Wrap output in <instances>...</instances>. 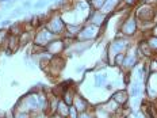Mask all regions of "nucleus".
Returning <instances> with one entry per match:
<instances>
[{
    "label": "nucleus",
    "instance_id": "2eb2a0df",
    "mask_svg": "<svg viewBox=\"0 0 157 118\" xmlns=\"http://www.w3.org/2000/svg\"><path fill=\"white\" fill-rule=\"evenodd\" d=\"M56 113H57L58 116H61L63 118L68 117V114H69V106H68V104L65 103L63 99H60L58 106H57V111H56Z\"/></svg>",
    "mask_w": 157,
    "mask_h": 118
},
{
    "label": "nucleus",
    "instance_id": "393cba45",
    "mask_svg": "<svg viewBox=\"0 0 157 118\" xmlns=\"http://www.w3.org/2000/svg\"><path fill=\"white\" fill-rule=\"evenodd\" d=\"M23 11H25V10H23V7H22V8H16L15 11H12L11 16H16V15H21V14H22V12H23Z\"/></svg>",
    "mask_w": 157,
    "mask_h": 118
},
{
    "label": "nucleus",
    "instance_id": "bb28decb",
    "mask_svg": "<svg viewBox=\"0 0 157 118\" xmlns=\"http://www.w3.org/2000/svg\"><path fill=\"white\" fill-rule=\"evenodd\" d=\"M152 35H156L157 37V23H155V26H153V29H152Z\"/></svg>",
    "mask_w": 157,
    "mask_h": 118
},
{
    "label": "nucleus",
    "instance_id": "6e6552de",
    "mask_svg": "<svg viewBox=\"0 0 157 118\" xmlns=\"http://www.w3.org/2000/svg\"><path fill=\"white\" fill-rule=\"evenodd\" d=\"M65 42H64V38L63 37H58L53 39L50 44L46 46V52L50 56H60L63 52L65 50Z\"/></svg>",
    "mask_w": 157,
    "mask_h": 118
},
{
    "label": "nucleus",
    "instance_id": "39448f33",
    "mask_svg": "<svg viewBox=\"0 0 157 118\" xmlns=\"http://www.w3.org/2000/svg\"><path fill=\"white\" fill-rule=\"evenodd\" d=\"M156 7L157 6H152L149 3L145 4H140L136 10L134 16L137 18L138 22H155V14H156Z\"/></svg>",
    "mask_w": 157,
    "mask_h": 118
},
{
    "label": "nucleus",
    "instance_id": "9d476101",
    "mask_svg": "<svg viewBox=\"0 0 157 118\" xmlns=\"http://www.w3.org/2000/svg\"><path fill=\"white\" fill-rule=\"evenodd\" d=\"M129 98H130V95L126 90H118L111 95V99H113L118 106H126L127 102H129Z\"/></svg>",
    "mask_w": 157,
    "mask_h": 118
},
{
    "label": "nucleus",
    "instance_id": "2f4dec72",
    "mask_svg": "<svg viewBox=\"0 0 157 118\" xmlns=\"http://www.w3.org/2000/svg\"><path fill=\"white\" fill-rule=\"evenodd\" d=\"M65 118H68V117H65Z\"/></svg>",
    "mask_w": 157,
    "mask_h": 118
},
{
    "label": "nucleus",
    "instance_id": "4be33fe9",
    "mask_svg": "<svg viewBox=\"0 0 157 118\" xmlns=\"http://www.w3.org/2000/svg\"><path fill=\"white\" fill-rule=\"evenodd\" d=\"M15 118H31V114L26 113V111H14Z\"/></svg>",
    "mask_w": 157,
    "mask_h": 118
},
{
    "label": "nucleus",
    "instance_id": "5701e85b",
    "mask_svg": "<svg viewBox=\"0 0 157 118\" xmlns=\"http://www.w3.org/2000/svg\"><path fill=\"white\" fill-rule=\"evenodd\" d=\"M122 3H123V6L125 7H133V6H136V3H137V0H122Z\"/></svg>",
    "mask_w": 157,
    "mask_h": 118
},
{
    "label": "nucleus",
    "instance_id": "dca6fc26",
    "mask_svg": "<svg viewBox=\"0 0 157 118\" xmlns=\"http://www.w3.org/2000/svg\"><path fill=\"white\" fill-rule=\"evenodd\" d=\"M94 80H95V83H94L95 87H103V86H106L107 73H95Z\"/></svg>",
    "mask_w": 157,
    "mask_h": 118
},
{
    "label": "nucleus",
    "instance_id": "4468645a",
    "mask_svg": "<svg viewBox=\"0 0 157 118\" xmlns=\"http://www.w3.org/2000/svg\"><path fill=\"white\" fill-rule=\"evenodd\" d=\"M10 34L14 35H21L22 33L25 31V23H21V22H16V23H11L8 27Z\"/></svg>",
    "mask_w": 157,
    "mask_h": 118
},
{
    "label": "nucleus",
    "instance_id": "f8f14e48",
    "mask_svg": "<svg viewBox=\"0 0 157 118\" xmlns=\"http://www.w3.org/2000/svg\"><path fill=\"white\" fill-rule=\"evenodd\" d=\"M21 48V41H19V35H14L10 34V37L7 39V45H6V49H7V53H14L18 49Z\"/></svg>",
    "mask_w": 157,
    "mask_h": 118
},
{
    "label": "nucleus",
    "instance_id": "72a5a7b5",
    "mask_svg": "<svg viewBox=\"0 0 157 118\" xmlns=\"http://www.w3.org/2000/svg\"><path fill=\"white\" fill-rule=\"evenodd\" d=\"M90 2H91V0H90Z\"/></svg>",
    "mask_w": 157,
    "mask_h": 118
},
{
    "label": "nucleus",
    "instance_id": "aec40b11",
    "mask_svg": "<svg viewBox=\"0 0 157 118\" xmlns=\"http://www.w3.org/2000/svg\"><path fill=\"white\" fill-rule=\"evenodd\" d=\"M148 69L150 73H157V60L156 57H152L148 61Z\"/></svg>",
    "mask_w": 157,
    "mask_h": 118
},
{
    "label": "nucleus",
    "instance_id": "473e14b6",
    "mask_svg": "<svg viewBox=\"0 0 157 118\" xmlns=\"http://www.w3.org/2000/svg\"><path fill=\"white\" fill-rule=\"evenodd\" d=\"M0 118H2V117H0ZM4 118H6V117H4Z\"/></svg>",
    "mask_w": 157,
    "mask_h": 118
},
{
    "label": "nucleus",
    "instance_id": "20e7f679",
    "mask_svg": "<svg viewBox=\"0 0 157 118\" xmlns=\"http://www.w3.org/2000/svg\"><path fill=\"white\" fill-rule=\"evenodd\" d=\"M102 31H100V27L95 26L90 22H87V25L81 26L80 31L77 33L76 39L80 42H86V41H92V39H96L98 37H100Z\"/></svg>",
    "mask_w": 157,
    "mask_h": 118
},
{
    "label": "nucleus",
    "instance_id": "a878e982",
    "mask_svg": "<svg viewBox=\"0 0 157 118\" xmlns=\"http://www.w3.org/2000/svg\"><path fill=\"white\" fill-rule=\"evenodd\" d=\"M31 7V3L29 2V0H26V2L23 3V10H27V8H30Z\"/></svg>",
    "mask_w": 157,
    "mask_h": 118
},
{
    "label": "nucleus",
    "instance_id": "ddd939ff",
    "mask_svg": "<svg viewBox=\"0 0 157 118\" xmlns=\"http://www.w3.org/2000/svg\"><path fill=\"white\" fill-rule=\"evenodd\" d=\"M34 33H35V31L25 30L21 35H19V41H21V48H22V46H26V45H27L29 42L34 39Z\"/></svg>",
    "mask_w": 157,
    "mask_h": 118
},
{
    "label": "nucleus",
    "instance_id": "423d86ee",
    "mask_svg": "<svg viewBox=\"0 0 157 118\" xmlns=\"http://www.w3.org/2000/svg\"><path fill=\"white\" fill-rule=\"evenodd\" d=\"M57 38V35H54L53 33H50L48 30L45 26H42V27H39L35 30L34 33V44H37V45H41V46H44V48H46L49 44H50L53 39Z\"/></svg>",
    "mask_w": 157,
    "mask_h": 118
},
{
    "label": "nucleus",
    "instance_id": "a211bd4d",
    "mask_svg": "<svg viewBox=\"0 0 157 118\" xmlns=\"http://www.w3.org/2000/svg\"><path fill=\"white\" fill-rule=\"evenodd\" d=\"M125 56L126 53H118L115 57L113 58V63H111V65H117V67H122L123 61H125Z\"/></svg>",
    "mask_w": 157,
    "mask_h": 118
},
{
    "label": "nucleus",
    "instance_id": "f257e3e1",
    "mask_svg": "<svg viewBox=\"0 0 157 118\" xmlns=\"http://www.w3.org/2000/svg\"><path fill=\"white\" fill-rule=\"evenodd\" d=\"M44 26L50 33H53L54 35H58V37H63L65 30H67V23H65L60 12H52L50 15H48V19Z\"/></svg>",
    "mask_w": 157,
    "mask_h": 118
},
{
    "label": "nucleus",
    "instance_id": "1a4fd4ad",
    "mask_svg": "<svg viewBox=\"0 0 157 118\" xmlns=\"http://www.w3.org/2000/svg\"><path fill=\"white\" fill-rule=\"evenodd\" d=\"M137 61H138L137 52L136 50H132V48H129L126 50L125 61H123V64H122V67H121V68H125L126 71H130V69H133V68L137 65Z\"/></svg>",
    "mask_w": 157,
    "mask_h": 118
},
{
    "label": "nucleus",
    "instance_id": "b1692460",
    "mask_svg": "<svg viewBox=\"0 0 157 118\" xmlns=\"http://www.w3.org/2000/svg\"><path fill=\"white\" fill-rule=\"evenodd\" d=\"M45 4H46V0H39V2H37V3L34 4V8H35V10H39V8L44 7Z\"/></svg>",
    "mask_w": 157,
    "mask_h": 118
},
{
    "label": "nucleus",
    "instance_id": "412c9836",
    "mask_svg": "<svg viewBox=\"0 0 157 118\" xmlns=\"http://www.w3.org/2000/svg\"><path fill=\"white\" fill-rule=\"evenodd\" d=\"M78 111L76 110V107L72 104V106H69V114H68V118H78Z\"/></svg>",
    "mask_w": 157,
    "mask_h": 118
},
{
    "label": "nucleus",
    "instance_id": "f03ea898",
    "mask_svg": "<svg viewBox=\"0 0 157 118\" xmlns=\"http://www.w3.org/2000/svg\"><path fill=\"white\" fill-rule=\"evenodd\" d=\"M137 31H138V21L134 16V14H129L125 19H122V25L119 27L117 38H121V35L130 38L133 35H136Z\"/></svg>",
    "mask_w": 157,
    "mask_h": 118
},
{
    "label": "nucleus",
    "instance_id": "cd10ccee",
    "mask_svg": "<svg viewBox=\"0 0 157 118\" xmlns=\"http://www.w3.org/2000/svg\"><path fill=\"white\" fill-rule=\"evenodd\" d=\"M10 25H11V21H3V22H2V26H3V27H4V26H10Z\"/></svg>",
    "mask_w": 157,
    "mask_h": 118
},
{
    "label": "nucleus",
    "instance_id": "c85d7f7f",
    "mask_svg": "<svg viewBox=\"0 0 157 118\" xmlns=\"http://www.w3.org/2000/svg\"><path fill=\"white\" fill-rule=\"evenodd\" d=\"M49 118H63V117L58 116L57 113H54V114H52V116H49Z\"/></svg>",
    "mask_w": 157,
    "mask_h": 118
},
{
    "label": "nucleus",
    "instance_id": "0eeeda50",
    "mask_svg": "<svg viewBox=\"0 0 157 118\" xmlns=\"http://www.w3.org/2000/svg\"><path fill=\"white\" fill-rule=\"evenodd\" d=\"M65 67V60L61 56H53L50 60V63H49V67L48 69L45 72H48L50 76H58V75L61 73V71L64 69Z\"/></svg>",
    "mask_w": 157,
    "mask_h": 118
},
{
    "label": "nucleus",
    "instance_id": "7c9ffc66",
    "mask_svg": "<svg viewBox=\"0 0 157 118\" xmlns=\"http://www.w3.org/2000/svg\"><path fill=\"white\" fill-rule=\"evenodd\" d=\"M156 60H157V56H156Z\"/></svg>",
    "mask_w": 157,
    "mask_h": 118
},
{
    "label": "nucleus",
    "instance_id": "7ed1b4c3",
    "mask_svg": "<svg viewBox=\"0 0 157 118\" xmlns=\"http://www.w3.org/2000/svg\"><path fill=\"white\" fill-rule=\"evenodd\" d=\"M130 48V38L129 37H122V38H115L107 48V53H109V64L113 63V58L118 53H125V50Z\"/></svg>",
    "mask_w": 157,
    "mask_h": 118
},
{
    "label": "nucleus",
    "instance_id": "c756f323",
    "mask_svg": "<svg viewBox=\"0 0 157 118\" xmlns=\"http://www.w3.org/2000/svg\"><path fill=\"white\" fill-rule=\"evenodd\" d=\"M0 2H7V0H0Z\"/></svg>",
    "mask_w": 157,
    "mask_h": 118
},
{
    "label": "nucleus",
    "instance_id": "6ab92c4d",
    "mask_svg": "<svg viewBox=\"0 0 157 118\" xmlns=\"http://www.w3.org/2000/svg\"><path fill=\"white\" fill-rule=\"evenodd\" d=\"M146 41H148V44H149V46L150 49L153 50V53H157V37L156 35H149L148 38H145Z\"/></svg>",
    "mask_w": 157,
    "mask_h": 118
},
{
    "label": "nucleus",
    "instance_id": "9b49d317",
    "mask_svg": "<svg viewBox=\"0 0 157 118\" xmlns=\"http://www.w3.org/2000/svg\"><path fill=\"white\" fill-rule=\"evenodd\" d=\"M73 106L76 107V110L78 111V113H84V111L90 110V107H91L90 103H88V100L83 96V95H80V94H76V96H75Z\"/></svg>",
    "mask_w": 157,
    "mask_h": 118
},
{
    "label": "nucleus",
    "instance_id": "f3484780",
    "mask_svg": "<svg viewBox=\"0 0 157 118\" xmlns=\"http://www.w3.org/2000/svg\"><path fill=\"white\" fill-rule=\"evenodd\" d=\"M10 37V31L8 29H0V46H3L6 49V45H7V39Z\"/></svg>",
    "mask_w": 157,
    "mask_h": 118
}]
</instances>
